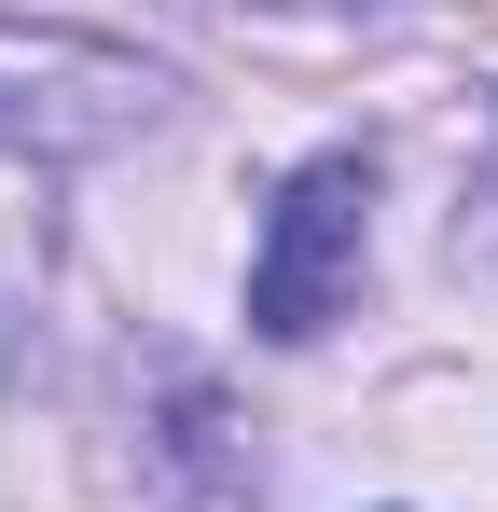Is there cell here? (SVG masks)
I'll list each match as a JSON object with an SVG mask.
<instances>
[{
	"label": "cell",
	"instance_id": "6da1fadb",
	"mask_svg": "<svg viewBox=\"0 0 498 512\" xmlns=\"http://www.w3.org/2000/svg\"><path fill=\"white\" fill-rule=\"evenodd\" d=\"M166 70L83 28H0V153L14 167H70V153H125L166 111Z\"/></svg>",
	"mask_w": 498,
	"mask_h": 512
},
{
	"label": "cell",
	"instance_id": "7a4b0ae2",
	"mask_svg": "<svg viewBox=\"0 0 498 512\" xmlns=\"http://www.w3.org/2000/svg\"><path fill=\"white\" fill-rule=\"evenodd\" d=\"M360 236H374V153L291 167L277 208H263V250H249V333H263V346L332 333V305L360 291Z\"/></svg>",
	"mask_w": 498,
	"mask_h": 512
}]
</instances>
